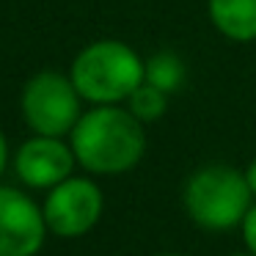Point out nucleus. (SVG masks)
<instances>
[{
  "mask_svg": "<svg viewBox=\"0 0 256 256\" xmlns=\"http://www.w3.org/2000/svg\"><path fill=\"white\" fill-rule=\"evenodd\" d=\"M69 138L78 166L100 176L132 171L146 152L144 122L118 105H94L80 116Z\"/></svg>",
  "mask_w": 256,
  "mask_h": 256,
  "instance_id": "nucleus-1",
  "label": "nucleus"
},
{
  "mask_svg": "<svg viewBox=\"0 0 256 256\" xmlns=\"http://www.w3.org/2000/svg\"><path fill=\"white\" fill-rule=\"evenodd\" d=\"M69 78L86 102L116 105L130 100V94L144 83L146 64L124 42L100 39L74 56Z\"/></svg>",
  "mask_w": 256,
  "mask_h": 256,
  "instance_id": "nucleus-2",
  "label": "nucleus"
},
{
  "mask_svg": "<svg viewBox=\"0 0 256 256\" xmlns=\"http://www.w3.org/2000/svg\"><path fill=\"white\" fill-rule=\"evenodd\" d=\"M182 204L188 218L198 228L226 232V228L242 226L248 210L254 206V193L242 171L212 162L188 176Z\"/></svg>",
  "mask_w": 256,
  "mask_h": 256,
  "instance_id": "nucleus-3",
  "label": "nucleus"
},
{
  "mask_svg": "<svg viewBox=\"0 0 256 256\" xmlns=\"http://www.w3.org/2000/svg\"><path fill=\"white\" fill-rule=\"evenodd\" d=\"M80 102H83V96L78 94L72 78L44 69L25 83L20 105H22L25 124L36 135L64 138L72 132L74 124L83 116Z\"/></svg>",
  "mask_w": 256,
  "mask_h": 256,
  "instance_id": "nucleus-4",
  "label": "nucleus"
},
{
  "mask_svg": "<svg viewBox=\"0 0 256 256\" xmlns=\"http://www.w3.org/2000/svg\"><path fill=\"white\" fill-rule=\"evenodd\" d=\"M102 210H105V198H102L100 184L86 176L64 179L47 193L44 204H42L47 228L64 240L88 234L100 223Z\"/></svg>",
  "mask_w": 256,
  "mask_h": 256,
  "instance_id": "nucleus-5",
  "label": "nucleus"
},
{
  "mask_svg": "<svg viewBox=\"0 0 256 256\" xmlns=\"http://www.w3.org/2000/svg\"><path fill=\"white\" fill-rule=\"evenodd\" d=\"M47 232L42 206L22 190L0 184V256H36Z\"/></svg>",
  "mask_w": 256,
  "mask_h": 256,
  "instance_id": "nucleus-6",
  "label": "nucleus"
},
{
  "mask_svg": "<svg viewBox=\"0 0 256 256\" xmlns=\"http://www.w3.org/2000/svg\"><path fill=\"white\" fill-rule=\"evenodd\" d=\"M74 166H78V160H74L72 146L64 144L61 138H50V135L28 138L14 157L20 182L34 190H52L56 184L72 176Z\"/></svg>",
  "mask_w": 256,
  "mask_h": 256,
  "instance_id": "nucleus-7",
  "label": "nucleus"
},
{
  "mask_svg": "<svg viewBox=\"0 0 256 256\" xmlns=\"http://www.w3.org/2000/svg\"><path fill=\"white\" fill-rule=\"evenodd\" d=\"M210 20L232 42L256 39V0H210Z\"/></svg>",
  "mask_w": 256,
  "mask_h": 256,
  "instance_id": "nucleus-8",
  "label": "nucleus"
},
{
  "mask_svg": "<svg viewBox=\"0 0 256 256\" xmlns=\"http://www.w3.org/2000/svg\"><path fill=\"white\" fill-rule=\"evenodd\" d=\"M146 83L160 88L162 94H174L184 83V64L174 52H157L146 61Z\"/></svg>",
  "mask_w": 256,
  "mask_h": 256,
  "instance_id": "nucleus-9",
  "label": "nucleus"
},
{
  "mask_svg": "<svg viewBox=\"0 0 256 256\" xmlns=\"http://www.w3.org/2000/svg\"><path fill=\"white\" fill-rule=\"evenodd\" d=\"M166 108H168V94H162L160 88L149 86L146 80L130 94V100H127V110L144 124L157 122V118L166 113Z\"/></svg>",
  "mask_w": 256,
  "mask_h": 256,
  "instance_id": "nucleus-10",
  "label": "nucleus"
},
{
  "mask_svg": "<svg viewBox=\"0 0 256 256\" xmlns=\"http://www.w3.org/2000/svg\"><path fill=\"white\" fill-rule=\"evenodd\" d=\"M240 228H242V242H245V248H248V254L256 256V204L248 210V215H245V220Z\"/></svg>",
  "mask_w": 256,
  "mask_h": 256,
  "instance_id": "nucleus-11",
  "label": "nucleus"
},
{
  "mask_svg": "<svg viewBox=\"0 0 256 256\" xmlns=\"http://www.w3.org/2000/svg\"><path fill=\"white\" fill-rule=\"evenodd\" d=\"M6 166H8V144H6V135H3V130H0V176H3Z\"/></svg>",
  "mask_w": 256,
  "mask_h": 256,
  "instance_id": "nucleus-12",
  "label": "nucleus"
},
{
  "mask_svg": "<svg viewBox=\"0 0 256 256\" xmlns=\"http://www.w3.org/2000/svg\"><path fill=\"white\" fill-rule=\"evenodd\" d=\"M245 179H248V188H250V193L256 196V157L250 160L248 171H245Z\"/></svg>",
  "mask_w": 256,
  "mask_h": 256,
  "instance_id": "nucleus-13",
  "label": "nucleus"
},
{
  "mask_svg": "<svg viewBox=\"0 0 256 256\" xmlns=\"http://www.w3.org/2000/svg\"><path fill=\"white\" fill-rule=\"evenodd\" d=\"M157 256H184V254H157Z\"/></svg>",
  "mask_w": 256,
  "mask_h": 256,
  "instance_id": "nucleus-14",
  "label": "nucleus"
},
{
  "mask_svg": "<svg viewBox=\"0 0 256 256\" xmlns=\"http://www.w3.org/2000/svg\"><path fill=\"white\" fill-rule=\"evenodd\" d=\"M232 256H250V254H232Z\"/></svg>",
  "mask_w": 256,
  "mask_h": 256,
  "instance_id": "nucleus-15",
  "label": "nucleus"
}]
</instances>
